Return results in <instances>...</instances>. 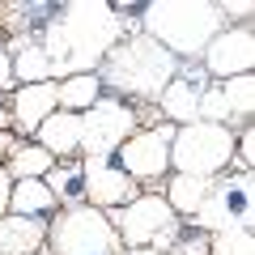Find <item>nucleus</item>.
I'll use <instances>...</instances> for the list:
<instances>
[{
	"instance_id": "nucleus-14",
	"label": "nucleus",
	"mask_w": 255,
	"mask_h": 255,
	"mask_svg": "<svg viewBox=\"0 0 255 255\" xmlns=\"http://www.w3.org/2000/svg\"><path fill=\"white\" fill-rule=\"evenodd\" d=\"M200 90H204L200 77H187V73L179 68V77H174V81L162 90V98H157V107H162V119H166L170 128H187V124H196Z\"/></svg>"
},
{
	"instance_id": "nucleus-24",
	"label": "nucleus",
	"mask_w": 255,
	"mask_h": 255,
	"mask_svg": "<svg viewBox=\"0 0 255 255\" xmlns=\"http://www.w3.org/2000/svg\"><path fill=\"white\" fill-rule=\"evenodd\" d=\"M209 255H255V234L251 230H221V234H209Z\"/></svg>"
},
{
	"instance_id": "nucleus-9",
	"label": "nucleus",
	"mask_w": 255,
	"mask_h": 255,
	"mask_svg": "<svg viewBox=\"0 0 255 255\" xmlns=\"http://www.w3.org/2000/svg\"><path fill=\"white\" fill-rule=\"evenodd\" d=\"M170 136L174 128L170 124H157V128H136L124 145L115 149V166L128 174L132 183H153L170 174Z\"/></svg>"
},
{
	"instance_id": "nucleus-23",
	"label": "nucleus",
	"mask_w": 255,
	"mask_h": 255,
	"mask_svg": "<svg viewBox=\"0 0 255 255\" xmlns=\"http://www.w3.org/2000/svg\"><path fill=\"white\" fill-rule=\"evenodd\" d=\"M196 119H200V124H217V128H230V124H234L230 102H226V94H221V81H204L200 107H196Z\"/></svg>"
},
{
	"instance_id": "nucleus-11",
	"label": "nucleus",
	"mask_w": 255,
	"mask_h": 255,
	"mask_svg": "<svg viewBox=\"0 0 255 255\" xmlns=\"http://www.w3.org/2000/svg\"><path fill=\"white\" fill-rule=\"evenodd\" d=\"M200 68L213 81H234L251 77L255 68V30L251 26H226L213 34V43L200 51Z\"/></svg>"
},
{
	"instance_id": "nucleus-1",
	"label": "nucleus",
	"mask_w": 255,
	"mask_h": 255,
	"mask_svg": "<svg viewBox=\"0 0 255 255\" xmlns=\"http://www.w3.org/2000/svg\"><path fill=\"white\" fill-rule=\"evenodd\" d=\"M128 26L115 13V4H60L51 9V21L43 26V51L51 60V81H64L73 73H98L111 47L124 43Z\"/></svg>"
},
{
	"instance_id": "nucleus-29",
	"label": "nucleus",
	"mask_w": 255,
	"mask_h": 255,
	"mask_svg": "<svg viewBox=\"0 0 255 255\" xmlns=\"http://www.w3.org/2000/svg\"><path fill=\"white\" fill-rule=\"evenodd\" d=\"M0 132H9V107L0 102Z\"/></svg>"
},
{
	"instance_id": "nucleus-10",
	"label": "nucleus",
	"mask_w": 255,
	"mask_h": 255,
	"mask_svg": "<svg viewBox=\"0 0 255 255\" xmlns=\"http://www.w3.org/2000/svg\"><path fill=\"white\" fill-rule=\"evenodd\" d=\"M136 196H140V183H132L111 157H85L81 162V204L111 217L115 209L132 204Z\"/></svg>"
},
{
	"instance_id": "nucleus-13",
	"label": "nucleus",
	"mask_w": 255,
	"mask_h": 255,
	"mask_svg": "<svg viewBox=\"0 0 255 255\" xmlns=\"http://www.w3.org/2000/svg\"><path fill=\"white\" fill-rule=\"evenodd\" d=\"M34 145H43L55 162H60V157H77L81 153V115H73V111H51V115L38 124Z\"/></svg>"
},
{
	"instance_id": "nucleus-30",
	"label": "nucleus",
	"mask_w": 255,
	"mask_h": 255,
	"mask_svg": "<svg viewBox=\"0 0 255 255\" xmlns=\"http://www.w3.org/2000/svg\"><path fill=\"white\" fill-rule=\"evenodd\" d=\"M119 255H162V251H153V247H136V251H119Z\"/></svg>"
},
{
	"instance_id": "nucleus-8",
	"label": "nucleus",
	"mask_w": 255,
	"mask_h": 255,
	"mask_svg": "<svg viewBox=\"0 0 255 255\" xmlns=\"http://www.w3.org/2000/svg\"><path fill=\"white\" fill-rule=\"evenodd\" d=\"M196 230L204 234H221V230H251L255 209H251V170H238L230 179L213 183L204 204L196 209Z\"/></svg>"
},
{
	"instance_id": "nucleus-12",
	"label": "nucleus",
	"mask_w": 255,
	"mask_h": 255,
	"mask_svg": "<svg viewBox=\"0 0 255 255\" xmlns=\"http://www.w3.org/2000/svg\"><path fill=\"white\" fill-rule=\"evenodd\" d=\"M51 111H60V94H55V81H43V85H17L9 102V132H21V136H34L38 124H43Z\"/></svg>"
},
{
	"instance_id": "nucleus-22",
	"label": "nucleus",
	"mask_w": 255,
	"mask_h": 255,
	"mask_svg": "<svg viewBox=\"0 0 255 255\" xmlns=\"http://www.w3.org/2000/svg\"><path fill=\"white\" fill-rule=\"evenodd\" d=\"M221 94L230 102V115L234 124L251 128V111H255V81L251 77H234V81H221Z\"/></svg>"
},
{
	"instance_id": "nucleus-28",
	"label": "nucleus",
	"mask_w": 255,
	"mask_h": 255,
	"mask_svg": "<svg viewBox=\"0 0 255 255\" xmlns=\"http://www.w3.org/2000/svg\"><path fill=\"white\" fill-rule=\"evenodd\" d=\"M13 145H17V140H13V132H0V157H9Z\"/></svg>"
},
{
	"instance_id": "nucleus-7",
	"label": "nucleus",
	"mask_w": 255,
	"mask_h": 255,
	"mask_svg": "<svg viewBox=\"0 0 255 255\" xmlns=\"http://www.w3.org/2000/svg\"><path fill=\"white\" fill-rule=\"evenodd\" d=\"M136 107L115 94H102L90 111L81 115V153L85 157H111L124 145L132 132H136Z\"/></svg>"
},
{
	"instance_id": "nucleus-3",
	"label": "nucleus",
	"mask_w": 255,
	"mask_h": 255,
	"mask_svg": "<svg viewBox=\"0 0 255 255\" xmlns=\"http://www.w3.org/2000/svg\"><path fill=\"white\" fill-rule=\"evenodd\" d=\"M179 68L183 64L166 47H157L153 38H145L136 30V34H128L124 43L111 47V55L102 60L98 77H102V85H115L119 94H136V98L157 102L162 90L179 77Z\"/></svg>"
},
{
	"instance_id": "nucleus-2",
	"label": "nucleus",
	"mask_w": 255,
	"mask_h": 255,
	"mask_svg": "<svg viewBox=\"0 0 255 255\" xmlns=\"http://www.w3.org/2000/svg\"><path fill=\"white\" fill-rule=\"evenodd\" d=\"M136 26L145 38L166 47L174 60H196L213 43V34L226 30V21L213 0H153L140 9Z\"/></svg>"
},
{
	"instance_id": "nucleus-20",
	"label": "nucleus",
	"mask_w": 255,
	"mask_h": 255,
	"mask_svg": "<svg viewBox=\"0 0 255 255\" xmlns=\"http://www.w3.org/2000/svg\"><path fill=\"white\" fill-rule=\"evenodd\" d=\"M0 166H4V174H9L13 183H21V179H43V174L55 166V157L47 153L43 145H34V140H17Z\"/></svg>"
},
{
	"instance_id": "nucleus-26",
	"label": "nucleus",
	"mask_w": 255,
	"mask_h": 255,
	"mask_svg": "<svg viewBox=\"0 0 255 255\" xmlns=\"http://www.w3.org/2000/svg\"><path fill=\"white\" fill-rule=\"evenodd\" d=\"M13 85V60H9V51L0 47V90H9Z\"/></svg>"
},
{
	"instance_id": "nucleus-5",
	"label": "nucleus",
	"mask_w": 255,
	"mask_h": 255,
	"mask_svg": "<svg viewBox=\"0 0 255 255\" xmlns=\"http://www.w3.org/2000/svg\"><path fill=\"white\" fill-rule=\"evenodd\" d=\"M47 247L51 255H119V234L107 213L90 204H64L55 221L47 226Z\"/></svg>"
},
{
	"instance_id": "nucleus-18",
	"label": "nucleus",
	"mask_w": 255,
	"mask_h": 255,
	"mask_svg": "<svg viewBox=\"0 0 255 255\" xmlns=\"http://www.w3.org/2000/svg\"><path fill=\"white\" fill-rule=\"evenodd\" d=\"M9 60H13V81H17V85H43V81H51V60H47V51H43L38 38H21V43L9 51Z\"/></svg>"
},
{
	"instance_id": "nucleus-25",
	"label": "nucleus",
	"mask_w": 255,
	"mask_h": 255,
	"mask_svg": "<svg viewBox=\"0 0 255 255\" xmlns=\"http://www.w3.org/2000/svg\"><path fill=\"white\" fill-rule=\"evenodd\" d=\"M217 9H221V21H230V17H234V21H243V26H251L255 4H251V0H238V4H217Z\"/></svg>"
},
{
	"instance_id": "nucleus-31",
	"label": "nucleus",
	"mask_w": 255,
	"mask_h": 255,
	"mask_svg": "<svg viewBox=\"0 0 255 255\" xmlns=\"http://www.w3.org/2000/svg\"><path fill=\"white\" fill-rule=\"evenodd\" d=\"M0 255H4V251H0Z\"/></svg>"
},
{
	"instance_id": "nucleus-27",
	"label": "nucleus",
	"mask_w": 255,
	"mask_h": 255,
	"mask_svg": "<svg viewBox=\"0 0 255 255\" xmlns=\"http://www.w3.org/2000/svg\"><path fill=\"white\" fill-rule=\"evenodd\" d=\"M9 187H13V179L4 174V166H0V217L9 213Z\"/></svg>"
},
{
	"instance_id": "nucleus-21",
	"label": "nucleus",
	"mask_w": 255,
	"mask_h": 255,
	"mask_svg": "<svg viewBox=\"0 0 255 255\" xmlns=\"http://www.w3.org/2000/svg\"><path fill=\"white\" fill-rule=\"evenodd\" d=\"M43 183L51 187L55 200H64V204H81V162H55L51 170L43 174Z\"/></svg>"
},
{
	"instance_id": "nucleus-16",
	"label": "nucleus",
	"mask_w": 255,
	"mask_h": 255,
	"mask_svg": "<svg viewBox=\"0 0 255 255\" xmlns=\"http://www.w3.org/2000/svg\"><path fill=\"white\" fill-rule=\"evenodd\" d=\"M217 179H196V174H166V196L162 200L170 204L174 217H196V209L204 204V196L213 191Z\"/></svg>"
},
{
	"instance_id": "nucleus-19",
	"label": "nucleus",
	"mask_w": 255,
	"mask_h": 255,
	"mask_svg": "<svg viewBox=\"0 0 255 255\" xmlns=\"http://www.w3.org/2000/svg\"><path fill=\"white\" fill-rule=\"evenodd\" d=\"M55 209H60V200L43 179H21L9 187V213H17V217H47Z\"/></svg>"
},
{
	"instance_id": "nucleus-6",
	"label": "nucleus",
	"mask_w": 255,
	"mask_h": 255,
	"mask_svg": "<svg viewBox=\"0 0 255 255\" xmlns=\"http://www.w3.org/2000/svg\"><path fill=\"white\" fill-rule=\"evenodd\" d=\"M119 234V247L124 251H136V247H153V251H170L174 234H179V217L170 213V204L162 200V191H140L132 204L115 209L111 217Z\"/></svg>"
},
{
	"instance_id": "nucleus-17",
	"label": "nucleus",
	"mask_w": 255,
	"mask_h": 255,
	"mask_svg": "<svg viewBox=\"0 0 255 255\" xmlns=\"http://www.w3.org/2000/svg\"><path fill=\"white\" fill-rule=\"evenodd\" d=\"M55 94H60V111L85 115V111L107 94V85H102L98 73H73V77H64V81H55Z\"/></svg>"
},
{
	"instance_id": "nucleus-4",
	"label": "nucleus",
	"mask_w": 255,
	"mask_h": 255,
	"mask_svg": "<svg viewBox=\"0 0 255 255\" xmlns=\"http://www.w3.org/2000/svg\"><path fill=\"white\" fill-rule=\"evenodd\" d=\"M234 136L238 128L217 124H187L174 128L170 136V170L174 174H196V179H217L234 166Z\"/></svg>"
},
{
	"instance_id": "nucleus-15",
	"label": "nucleus",
	"mask_w": 255,
	"mask_h": 255,
	"mask_svg": "<svg viewBox=\"0 0 255 255\" xmlns=\"http://www.w3.org/2000/svg\"><path fill=\"white\" fill-rule=\"evenodd\" d=\"M47 247V221L43 217H0V251L4 255H38Z\"/></svg>"
}]
</instances>
